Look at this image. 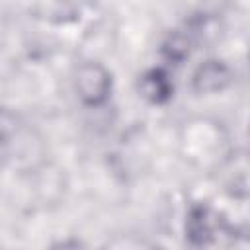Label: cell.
I'll list each match as a JSON object with an SVG mask.
<instances>
[{
    "label": "cell",
    "mask_w": 250,
    "mask_h": 250,
    "mask_svg": "<svg viewBox=\"0 0 250 250\" xmlns=\"http://www.w3.org/2000/svg\"><path fill=\"white\" fill-rule=\"evenodd\" d=\"M225 80H227V70H225V66H221L217 62L205 64L199 70V74L195 76V84L201 90H217L223 86Z\"/></svg>",
    "instance_id": "7a4b0ae2"
},
{
    "label": "cell",
    "mask_w": 250,
    "mask_h": 250,
    "mask_svg": "<svg viewBox=\"0 0 250 250\" xmlns=\"http://www.w3.org/2000/svg\"><path fill=\"white\" fill-rule=\"evenodd\" d=\"M76 90L86 104H100L109 90V76L100 64H84L76 76Z\"/></svg>",
    "instance_id": "6da1fadb"
},
{
    "label": "cell",
    "mask_w": 250,
    "mask_h": 250,
    "mask_svg": "<svg viewBox=\"0 0 250 250\" xmlns=\"http://www.w3.org/2000/svg\"><path fill=\"white\" fill-rule=\"evenodd\" d=\"M8 129H10V121H8L6 113H4L2 109H0V139H4V137H6Z\"/></svg>",
    "instance_id": "3957f363"
}]
</instances>
